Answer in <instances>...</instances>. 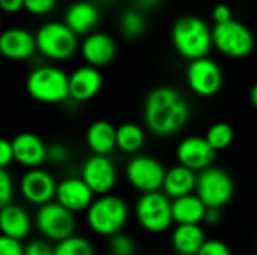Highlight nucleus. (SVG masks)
I'll use <instances>...</instances> for the list:
<instances>
[{
  "label": "nucleus",
  "instance_id": "nucleus-8",
  "mask_svg": "<svg viewBox=\"0 0 257 255\" xmlns=\"http://www.w3.org/2000/svg\"><path fill=\"white\" fill-rule=\"evenodd\" d=\"M35 225L44 239L57 243L75 234L77 222L72 212L60 206L57 201H51L38 207Z\"/></svg>",
  "mask_w": 257,
  "mask_h": 255
},
{
  "label": "nucleus",
  "instance_id": "nucleus-3",
  "mask_svg": "<svg viewBox=\"0 0 257 255\" xmlns=\"http://www.w3.org/2000/svg\"><path fill=\"white\" fill-rule=\"evenodd\" d=\"M29 96L42 104H62L69 101V75L53 65L35 68L26 81Z\"/></svg>",
  "mask_w": 257,
  "mask_h": 255
},
{
  "label": "nucleus",
  "instance_id": "nucleus-33",
  "mask_svg": "<svg viewBox=\"0 0 257 255\" xmlns=\"http://www.w3.org/2000/svg\"><path fill=\"white\" fill-rule=\"evenodd\" d=\"M24 255H54V246L47 239H33L24 245Z\"/></svg>",
  "mask_w": 257,
  "mask_h": 255
},
{
  "label": "nucleus",
  "instance_id": "nucleus-38",
  "mask_svg": "<svg viewBox=\"0 0 257 255\" xmlns=\"http://www.w3.org/2000/svg\"><path fill=\"white\" fill-rule=\"evenodd\" d=\"M212 20H214L215 24H223V23H227V21L233 20L230 6L226 5V3H218L212 9Z\"/></svg>",
  "mask_w": 257,
  "mask_h": 255
},
{
  "label": "nucleus",
  "instance_id": "nucleus-17",
  "mask_svg": "<svg viewBox=\"0 0 257 255\" xmlns=\"http://www.w3.org/2000/svg\"><path fill=\"white\" fill-rule=\"evenodd\" d=\"M35 35L26 29L14 27L0 33V54L9 60H27L35 53Z\"/></svg>",
  "mask_w": 257,
  "mask_h": 255
},
{
  "label": "nucleus",
  "instance_id": "nucleus-27",
  "mask_svg": "<svg viewBox=\"0 0 257 255\" xmlns=\"http://www.w3.org/2000/svg\"><path fill=\"white\" fill-rule=\"evenodd\" d=\"M119 29L126 38L136 39V38H140L145 33L146 20H145L143 14L139 9H130V11H125L120 15Z\"/></svg>",
  "mask_w": 257,
  "mask_h": 255
},
{
  "label": "nucleus",
  "instance_id": "nucleus-4",
  "mask_svg": "<svg viewBox=\"0 0 257 255\" xmlns=\"http://www.w3.org/2000/svg\"><path fill=\"white\" fill-rule=\"evenodd\" d=\"M128 221V206L116 195L107 194L93 200L86 210V222L89 228L104 237H111L125 227Z\"/></svg>",
  "mask_w": 257,
  "mask_h": 255
},
{
  "label": "nucleus",
  "instance_id": "nucleus-44",
  "mask_svg": "<svg viewBox=\"0 0 257 255\" xmlns=\"http://www.w3.org/2000/svg\"><path fill=\"white\" fill-rule=\"evenodd\" d=\"M0 26H2V21H0Z\"/></svg>",
  "mask_w": 257,
  "mask_h": 255
},
{
  "label": "nucleus",
  "instance_id": "nucleus-25",
  "mask_svg": "<svg viewBox=\"0 0 257 255\" xmlns=\"http://www.w3.org/2000/svg\"><path fill=\"white\" fill-rule=\"evenodd\" d=\"M205 240L200 225H178L172 234V245L179 255H197Z\"/></svg>",
  "mask_w": 257,
  "mask_h": 255
},
{
  "label": "nucleus",
  "instance_id": "nucleus-12",
  "mask_svg": "<svg viewBox=\"0 0 257 255\" xmlns=\"http://www.w3.org/2000/svg\"><path fill=\"white\" fill-rule=\"evenodd\" d=\"M57 182L51 173L42 168L27 170L18 183L21 197L32 206H44L54 201Z\"/></svg>",
  "mask_w": 257,
  "mask_h": 255
},
{
  "label": "nucleus",
  "instance_id": "nucleus-22",
  "mask_svg": "<svg viewBox=\"0 0 257 255\" xmlns=\"http://www.w3.org/2000/svg\"><path fill=\"white\" fill-rule=\"evenodd\" d=\"M196 183H197L196 173L193 170L178 164V165L166 170L163 191L169 198L176 200V198L193 194V191L196 189Z\"/></svg>",
  "mask_w": 257,
  "mask_h": 255
},
{
  "label": "nucleus",
  "instance_id": "nucleus-37",
  "mask_svg": "<svg viewBox=\"0 0 257 255\" xmlns=\"http://www.w3.org/2000/svg\"><path fill=\"white\" fill-rule=\"evenodd\" d=\"M14 161L12 141L6 138H0V168H8Z\"/></svg>",
  "mask_w": 257,
  "mask_h": 255
},
{
  "label": "nucleus",
  "instance_id": "nucleus-1",
  "mask_svg": "<svg viewBox=\"0 0 257 255\" xmlns=\"http://www.w3.org/2000/svg\"><path fill=\"white\" fill-rule=\"evenodd\" d=\"M143 117L148 129L158 137L179 132L190 117V107L184 95L169 86L149 92L145 101Z\"/></svg>",
  "mask_w": 257,
  "mask_h": 255
},
{
  "label": "nucleus",
  "instance_id": "nucleus-41",
  "mask_svg": "<svg viewBox=\"0 0 257 255\" xmlns=\"http://www.w3.org/2000/svg\"><path fill=\"white\" fill-rule=\"evenodd\" d=\"M139 11H152L160 6L161 0H134Z\"/></svg>",
  "mask_w": 257,
  "mask_h": 255
},
{
  "label": "nucleus",
  "instance_id": "nucleus-31",
  "mask_svg": "<svg viewBox=\"0 0 257 255\" xmlns=\"http://www.w3.org/2000/svg\"><path fill=\"white\" fill-rule=\"evenodd\" d=\"M14 179L6 168H0V210L9 206L14 200Z\"/></svg>",
  "mask_w": 257,
  "mask_h": 255
},
{
  "label": "nucleus",
  "instance_id": "nucleus-21",
  "mask_svg": "<svg viewBox=\"0 0 257 255\" xmlns=\"http://www.w3.org/2000/svg\"><path fill=\"white\" fill-rule=\"evenodd\" d=\"M99 21V11L92 2L80 0L72 3L65 14V24L78 36L90 35Z\"/></svg>",
  "mask_w": 257,
  "mask_h": 255
},
{
  "label": "nucleus",
  "instance_id": "nucleus-26",
  "mask_svg": "<svg viewBox=\"0 0 257 255\" xmlns=\"http://www.w3.org/2000/svg\"><path fill=\"white\" fill-rule=\"evenodd\" d=\"M145 144V132L136 123H123L116 128V147L125 153H137Z\"/></svg>",
  "mask_w": 257,
  "mask_h": 255
},
{
  "label": "nucleus",
  "instance_id": "nucleus-28",
  "mask_svg": "<svg viewBox=\"0 0 257 255\" xmlns=\"http://www.w3.org/2000/svg\"><path fill=\"white\" fill-rule=\"evenodd\" d=\"M54 255H95V248L89 239L74 234L54 245Z\"/></svg>",
  "mask_w": 257,
  "mask_h": 255
},
{
  "label": "nucleus",
  "instance_id": "nucleus-30",
  "mask_svg": "<svg viewBox=\"0 0 257 255\" xmlns=\"http://www.w3.org/2000/svg\"><path fill=\"white\" fill-rule=\"evenodd\" d=\"M137 246L133 237L117 233L108 237V252L110 255H136Z\"/></svg>",
  "mask_w": 257,
  "mask_h": 255
},
{
  "label": "nucleus",
  "instance_id": "nucleus-20",
  "mask_svg": "<svg viewBox=\"0 0 257 255\" xmlns=\"http://www.w3.org/2000/svg\"><path fill=\"white\" fill-rule=\"evenodd\" d=\"M32 218L29 212L18 204L11 203L0 210V234L23 242L32 231Z\"/></svg>",
  "mask_w": 257,
  "mask_h": 255
},
{
  "label": "nucleus",
  "instance_id": "nucleus-18",
  "mask_svg": "<svg viewBox=\"0 0 257 255\" xmlns=\"http://www.w3.org/2000/svg\"><path fill=\"white\" fill-rule=\"evenodd\" d=\"M102 87V75L98 68L84 65L69 75V99L74 102H87L93 99Z\"/></svg>",
  "mask_w": 257,
  "mask_h": 255
},
{
  "label": "nucleus",
  "instance_id": "nucleus-24",
  "mask_svg": "<svg viewBox=\"0 0 257 255\" xmlns=\"http://www.w3.org/2000/svg\"><path fill=\"white\" fill-rule=\"evenodd\" d=\"M206 206L194 194L172 201L173 222L178 225H199L205 219Z\"/></svg>",
  "mask_w": 257,
  "mask_h": 255
},
{
  "label": "nucleus",
  "instance_id": "nucleus-14",
  "mask_svg": "<svg viewBox=\"0 0 257 255\" xmlns=\"http://www.w3.org/2000/svg\"><path fill=\"white\" fill-rule=\"evenodd\" d=\"M93 200L95 194L81 177H66L57 182L54 201H57L69 212H86Z\"/></svg>",
  "mask_w": 257,
  "mask_h": 255
},
{
  "label": "nucleus",
  "instance_id": "nucleus-36",
  "mask_svg": "<svg viewBox=\"0 0 257 255\" xmlns=\"http://www.w3.org/2000/svg\"><path fill=\"white\" fill-rule=\"evenodd\" d=\"M0 255H24L23 242L0 234Z\"/></svg>",
  "mask_w": 257,
  "mask_h": 255
},
{
  "label": "nucleus",
  "instance_id": "nucleus-9",
  "mask_svg": "<svg viewBox=\"0 0 257 255\" xmlns=\"http://www.w3.org/2000/svg\"><path fill=\"white\" fill-rule=\"evenodd\" d=\"M233 192V180L224 170L209 167L199 173L196 195L206 206V209H223L232 200Z\"/></svg>",
  "mask_w": 257,
  "mask_h": 255
},
{
  "label": "nucleus",
  "instance_id": "nucleus-2",
  "mask_svg": "<svg viewBox=\"0 0 257 255\" xmlns=\"http://www.w3.org/2000/svg\"><path fill=\"white\" fill-rule=\"evenodd\" d=\"M172 44L176 53L190 62L208 57L214 47L212 29L200 17L184 15L172 27Z\"/></svg>",
  "mask_w": 257,
  "mask_h": 255
},
{
  "label": "nucleus",
  "instance_id": "nucleus-23",
  "mask_svg": "<svg viewBox=\"0 0 257 255\" xmlns=\"http://www.w3.org/2000/svg\"><path fill=\"white\" fill-rule=\"evenodd\" d=\"M86 143L93 155L108 156L116 149V128L107 120H96L87 128Z\"/></svg>",
  "mask_w": 257,
  "mask_h": 255
},
{
  "label": "nucleus",
  "instance_id": "nucleus-6",
  "mask_svg": "<svg viewBox=\"0 0 257 255\" xmlns=\"http://www.w3.org/2000/svg\"><path fill=\"white\" fill-rule=\"evenodd\" d=\"M212 44L221 54L230 59H244L253 53L256 41L253 32L244 23L230 20L214 26Z\"/></svg>",
  "mask_w": 257,
  "mask_h": 255
},
{
  "label": "nucleus",
  "instance_id": "nucleus-40",
  "mask_svg": "<svg viewBox=\"0 0 257 255\" xmlns=\"http://www.w3.org/2000/svg\"><path fill=\"white\" fill-rule=\"evenodd\" d=\"M206 224L209 225H217L221 222V209H206L205 219Z\"/></svg>",
  "mask_w": 257,
  "mask_h": 255
},
{
  "label": "nucleus",
  "instance_id": "nucleus-15",
  "mask_svg": "<svg viewBox=\"0 0 257 255\" xmlns=\"http://www.w3.org/2000/svg\"><path fill=\"white\" fill-rule=\"evenodd\" d=\"M14 161L27 170L41 168L47 162V146L45 141L33 132H20L12 140Z\"/></svg>",
  "mask_w": 257,
  "mask_h": 255
},
{
  "label": "nucleus",
  "instance_id": "nucleus-13",
  "mask_svg": "<svg viewBox=\"0 0 257 255\" xmlns=\"http://www.w3.org/2000/svg\"><path fill=\"white\" fill-rule=\"evenodd\" d=\"M84 183L92 189L95 195H107L114 188L117 180L116 167L108 156L92 155L89 156L83 167L81 176Z\"/></svg>",
  "mask_w": 257,
  "mask_h": 255
},
{
  "label": "nucleus",
  "instance_id": "nucleus-11",
  "mask_svg": "<svg viewBox=\"0 0 257 255\" xmlns=\"http://www.w3.org/2000/svg\"><path fill=\"white\" fill-rule=\"evenodd\" d=\"M166 170L160 161L151 156H136L126 165L130 185L142 194L158 192L164 183Z\"/></svg>",
  "mask_w": 257,
  "mask_h": 255
},
{
  "label": "nucleus",
  "instance_id": "nucleus-34",
  "mask_svg": "<svg viewBox=\"0 0 257 255\" xmlns=\"http://www.w3.org/2000/svg\"><path fill=\"white\" fill-rule=\"evenodd\" d=\"M57 0H24V9L33 15L50 14L56 8Z\"/></svg>",
  "mask_w": 257,
  "mask_h": 255
},
{
  "label": "nucleus",
  "instance_id": "nucleus-16",
  "mask_svg": "<svg viewBox=\"0 0 257 255\" xmlns=\"http://www.w3.org/2000/svg\"><path fill=\"white\" fill-rule=\"evenodd\" d=\"M178 162L190 170L203 171L211 167L215 158V150L209 146L205 137H187L176 149Z\"/></svg>",
  "mask_w": 257,
  "mask_h": 255
},
{
  "label": "nucleus",
  "instance_id": "nucleus-39",
  "mask_svg": "<svg viewBox=\"0 0 257 255\" xmlns=\"http://www.w3.org/2000/svg\"><path fill=\"white\" fill-rule=\"evenodd\" d=\"M24 8V0H0V9L6 14H15Z\"/></svg>",
  "mask_w": 257,
  "mask_h": 255
},
{
  "label": "nucleus",
  "instance_id": "nucleus-5",
  "mask_svg": "<svg viewBox=\"0 0 257 255\" xmlns=\"http://www.w3.org/2000/svg\"><path fill=\"white\" fill-rule=\"evenodd\" d=\"M38 51L51 60H68L78 50L77 35L65 23H45L35 35Z\"/></svg>",
  "mask_w": 257,
  "mask_h": 255
},
{
  "label": "nucleus",
  "instance_id": "nucleus-35",
  "mask_svg": "<svg viewBox=\"0 0 257 255\" xmlns=\"http://www.w3.org/2000/svg\"><path fill=\"white\" fill-rule=\"evenodd\" d=\"M197 255H230V249L224 242L218 239H211L205 240Z\"/></svg>",
  "mask_w": 257,
  "mask_h": 255
},
{
  "label": "nucleus",
  "instance_id": "nucleus-19",
  "mask_svg": "<svg viewBox=\"0 0 257 255\" xmlns=\"http://www.w3.org/2000/svg\"><path fill=\"white\" fill-rule=\"evenodd\" d=\"M114 39L102 32H92L81 44V56L93 68L108 65L116 56Z\"/></svg>",
  "mask_w": 257,
  "mask_h": 255
},
{
  "label": "nucleus",
  "instance_id": "nucleus-29",
  "mask_svg": "<svg viewBox=\"0 0 257 255\" xmlns=\"http://www.w3.org/2000/svg\"><path fill=\"white\" fill-rule=\"evenodd\" d=\"M206 141L209 143V146L218 152V150H224L227 149L232 143H233V138H235V131L233 128L229 125V123H224V122H218L215 125H212L206 135H205Z\"/></svg>",
  "mask_w": 257,
  "mask_h": 255
},
{
  "label": "nucleus",
  "instance_id": "nucleus-7",
  "mask_svg": "<svg viewBox=\"0 0 257 255\" xmlns=\"http://www.w3.org/2000/svg\"><path fill=\"white\" fill-rule=\"evenodd\" d=\"M136 218L142 228L149 233H164L173 224L172 201L163 192L142 194L136 203Z\"/></svg>",
  "mask_w": 257,
  "mask_h": 255
},
{
  "label": "nucleus",
  "instance_id": "nucleus-32",
  "mask_svg": "<svg viewBox=\"0 0 257 255\" xmlns=\"http://www.w3.org/2000/svg\"><path fill=\"white\" fill-rule=\"evenodd\" d=\"M69 159V149L63 143H51L47 146V161L56 165L65 164Z\"/></svg>",
  "mask_w": 257,
  "mask_h": 255
},
{
  "label": "nucleus",
  "instance_id": "nucleus-42",
  "mask_svg": "<svg viewBox=\"0 0 257 255\" xmlns=\"http://www.w3.org/2000/svg\"><path fill=\"white\" fill-rule=\"evenodd\" d=\"M250 101H251L253 107L257 110V83H254V86L251 87V92H250Z\"/></svg>",
  "mask_w": 257,
  "mask_h": 255
},
{
  "label": "nucleus",
  "instance_id": "nucleus-45",
  "mask_svg": "<svg viewBox=\"0 0 257 255\" xmlns=\"http://www.w3.org/2000/svg\"><path fill=\"white\" fill-rule=\"evenodd\" d=\"M178 255H179V254H178Z\"/></svg>",
  "mask_w": 257,
  "mask_h": 255
},
{
  "label": "nucleus",
  "instance_id": "nucleus-43",
  "mask_svg": "<svg viewBox=\"0 0 257 255\" xmlns=\"http://www.w3.org/2000/svg\"><path fill=\"white\" fill-rule=\"evenodd\" d=\"M102 2H113V0H102Z\"/></svg>",
  "mask_w": 257,
  "mask_h": 255
},
{
  "label": "nucleus",
  "instance_id": "nucleus-10",
  "mask_svg": "<svg viewBox=\"0 0 257 255\" xmlns=\"http://www.w3.org/2000/svg\"><path fill=\"white\" fill-rule=\"evenodd\" d=\"M187 83L196 95L211 98L223 87V71L215 60L202 57L190 62L187 68Z\"/></svg>",
  "mask_w": 257,
  "mask_h": 255
}]
</instances>
